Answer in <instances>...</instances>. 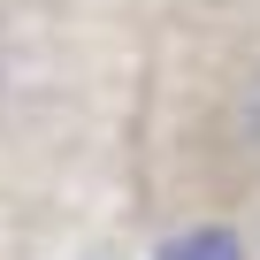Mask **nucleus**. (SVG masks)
I'll return each mask as SVG.
<instances>
[{
  "mask_svg": "<svg viewBox=\"0 0 260 260\" xmlns=\"http://www.w3.org/2000/svg\"><path fill=\"white\" fill-rule=\"evenodd\" d=\"M153 260H245V245H237V230H222V222L207 230V222H199V230H176Z\"/></svg>",
  "mask_w": 260,
  "mask_h": 260,
  "instance_id": "obj_1",
  "label": "nucleus"
},
{
  "mask_svg": "<svg viewBox=\"0 0 260 260\" xmlns=\"http://www.w3.org/2000/svg\"><path fill=\"white\" fill-rule=\"evenodd\" d=\"M245 138H252V153H260V77L245 84Z\"/></svg>",
  "mask_w": 260,
  "mask_h": 260,
  "instance_id": "obj_2",
  "label": "nucleus"
},
{
  "mask_svg": "<svg viewBox=\"0 0 260 260\" xmlns=\"http://www.w3.org/2000/svg\"><path fill=\"white\" fill-rule=\"evenodd\" d=\"M100 260H107V252H100Z\"/></svg>",
  "mask_w": 260,
  "mask_h": 260,
  "instance_id": "obj_3",
  "label": "nucleus"
}]
</instances>
